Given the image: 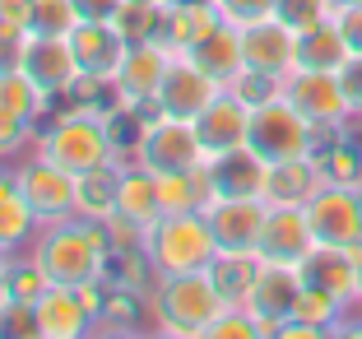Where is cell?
Listing matches in <instances>:
<instances>
[{"mask_svg":"<svg viewBox=\"0 0 362 339\" xmlns=\"http://www.w3.org/2000/svg\"><path fill=\"white\" fill-rule=\"evenodd\" d=\"M195 130H200L204 154H228V149L246 144V130H251V103H246L237 88H223L195 117Z\"/></svg>","mask_w":362,"mask_h":339,"instance_id":"d6986e66","label":"cell"},{"mask_svg":"<svg viewBox=\"0 0 362 339\" xmlns=\"http://www.w3.org/2000/svg\"><path fill=\"white\" fill-rule=\"evenodd\" d=\"M204 172H209L214 200H242V195H260V200H265L269 163L260 159L251 144H237V149H228V154H209Z\"/></svg>","mask_w":362,"mask_h":339,"instance_id":"ac0fdd59","label":"cell"},{"mask_svg":"<svg viewBox=\"0 0 362 339\" xmlns=\"http://www.w3.org/2000/svg\"><path fill=\"white\" fill-rule=\"evenodd\" d=\"M218 93H223V84H218L214 74H204L186 52H172L168 74H163L158 93H153V112H163V117H181V121H195Z\"/></svg>","mask_w":362,"mask_h":339,"instance_id":"30bf717a","label":"cell"},{"mask_svg":"<svg viewBox=\"0 0 362 339\" xmlns=\"http://www.w3.org/2000/svg\"><path fill=\"white\" fill-rule=\"evenodd\" d=\"M14 186L23 191V200L33 205V214L42 223H61L75 214V200H79V177L75 172H65L61 163L42 159L37 149H33V159H23L14 168Z\"/></svg>","mask_w":362,"mask_h":339,"instance_id":"ba28073f","label":"cell"},{"mask_svg":"<svg viewBox=\"0 0 362 339\" xmlns=\"http://www.w3.org/2000/svg\"><path fill=\"white\" fill-rule=\"evenodd\" d=\"M163 5H149V0H126L117 14V28L130 47L135 42H163Z\"/></svg>","mask_w":362,"mask_h":339,"instance_id":"d6a6232c","label":"cell"},{"mask_svg":"<svg viewBox=\"0 0 362 339\" xmlns=\"http://www.w3.org/2000/svg\"><path fill=\"white\" fill-rule=\"evenodd\" d=\"M144 255L158 275H191V270H209L218 242L204 214H163L144 233Z\"/></svg>","mask_w":362,"mask_h":339,"instance_id":"277c9868","label":"cell"},{"mask_svg":"<svg viewBox=\"0 0 362 339\" xmlns=\"http://www.w3.org/2000/svg\"><path fill=\"white\" fill-rule=\"evenodd\" d=\"M265 214H269V200L242 195V200H214L209 209H204V219H209V228H214L218 251H256Z\"/></svg>","mask_w":362,"mask_h":339,"instance_id":"e0dca14e","label":"cell"},{"mask_svg":"<svg viewBox=\"0 0 362 339\" xmlns=\"http://www.w3.org/2000/svg\"><path fill=\"white\" fill-rule=\"evenodd\" d=\"M344 307L349 302H339V297H330L325 288H311L307 279H302V297L298 307H293V316H288V326L279 330V335H339L344 326Z\"/></svg>","mask_w":362,"mask_h":339,"instance_id":"d4e9b609","label":"cell"},{"mask_svg":"<svg viewBox=\"0 0 362 339\" xmlns=\"http://www.w3.org/2000/svg\"><path fill=\"white\" fill-rule=\"evenodd\" d=\"M358 297H362V246H358Z\"/></svg>","mask_w":362,"mask_h":339,"instance_id":"f6af8a7d","label":"cell"},{"mask_svg":"<svg viewBox=\"0 0 362 339\" xmlns=\"http://www.w3.org/2000/svg\"><path fill=\"white\" fill-rule=\"evenodd\" d=\"M37 311V339H79L98 326L88 302L79 297V288H65V284H47L42 297L33 302Z\"/></svg>","mask_w":362,"mask_h":339,"instance_id":"ffe728a7","label":"cell"},{"mask_svg":"<svg viewBox=\"0 0 362 339\" xmlns=\"http://www.w3.org/2000/svg\"><path fill=\"white\" fill-rule=\"evenodd\" d=\"M117 172H121V163H107V168L79 177V200H75L79 219H98L103 223L107 214H117Z\"/></svg>","mask_w":362,"mask_h":339,"instance_id":"1f68e13d","label":"cell"},{"mask_svg":"<svg viewBox=\"0 0 362 339\" xmlns=\"http://www.w3.org/2000/svg\"><path fill=\"white\" fill-rule=\"evenodd\" d=\"M334 23H339V33H344V42H349V52L362 56V5L334 10Z\"/></svg>","mask_w":362,"mask_h":339,"instance_id":"f35d334b","label":"cell"},{"mask_svg":"<svg viewBox=\"0 0 362 339\" xmlns=\"http://www.w3.org/2000/svg\"><path fill=\"white\" fill-rule=\"evenodd\" d=\"M33 0H0V33H28Z\"/></svg>","mask_w":362,"mask_h":339,"instance_id":"60d3db41","label":"cell"},{"mask_svg":"<svg viewBox=\"0 0 362 339\" xmlns=\"http://www.w3.org/2000/svg\"><path fill=\"white\" fill-rule=\"evenodd\" d=\"M339 88H344V98H349V112L362 117V56H349V61H344Z\"/></svg>","mask_w":362,"mask_h":339,"instance_id":"74e56055","label":"cell"},{"mask_svg":"<svg viewBox=\"0 0 362 339\" xmlns=\"http://www.w3.org/2000/svg\"><path fill=\"white\" fill-rule=\"evenodd\" d=\"M19 70L52 98V107L61 103V98H70L75 84H79V65H75V52H70V38H37V33H28Z\"/></svg>","mask_w":362,"mask_h":339,"instance_id":"5bb4252c","label":"cell"},{"mask_svg":"<svg viewBox=\"0 0 362 339\" xmlns=\"http://www.w3.org/2000/svg\"><path fill=\"white\" fill-rule=\"evenodd\" d=\"M316 246V233H311L307 205H269L265 228H260V260H284V265H302Z\"/></svg>","mask_w":362,"mask_h":339,"instance_id":"9a60e30c","label":"cell"},{"mask_svg":"<svg viewBox=\"0 0 362 339\" xmlns=\"http://www.w3.org/2000/svg\"><path fill=\"white\" fill-rule=\"evenodd\" d=\"M33 149H37L42 159L61 163L65 172H75V177L117 163V144H112L107 117L93 112V107H84V103H75V107L56 103L52 117H47V126L37 130V144Z\"/></svg>","mask_w":362,"mask_h":339,"instance_id":"7a4b0ae2","label":"cell"},{"mask_svg":"<svg viewBox=\"0 0 362 339\" xmlns=\"http://www.w3.org/2000/svg\"><path fill=\"white\" fill-rule=\"evenodd\" d=\"M121 5H126V0H75L79 19H93V23H117Z\"/></svg>","mask_w":362,"mask_h":339,"instance_id":"b9f144b4","label":"cell"},{"mask_svg":"<svg viewBox=\"0 0 362 339\" xmlns=\"http://www.w3.org/2000/svg\"><path fill=\"white\" fill-rule=\"evenodd\" d=\"M75 23H79L75 0H33L28 10V33H37V38H70Z\"/></svg>","mask_w":362,"mask_h":339,"instance_id":"836d02e7","label":"cell"},{"mask_svg":"<svg viewBox=\"0 0 362 339\" xmlns=\"http://www.w3.org/2000/svg\"><path fill=\"white\" fill-rule=\"evenodd\" d=\"M279 93L298 107L320 135H334V130H344L349 121H358L349 112V98H344L339 74H334V70H302V65H298V70L279 84Z\"/></svg>","mask_w":362,"mask_h":339,"instance_id":"52a82bcc","label":"cell"},{"mask_svg":"<svg viewBox=\"0 0 362 339\" xmlns=\"http://www.w3.org/2000/svg\"><path fill=\"white\" fill-rule=\"evenodd\" d=\"M358 126H362V117H358Z\"/></svg>","mask_w":362,"mask_h":339,"instance_id":"c3c4849f","label":"cell"},{"mask_svg":"<svg viewBox=\"0 0 362 339\" xmlns=\"http://www.w3.org/2000/svg\"><path fill=\"white\" fill-rule=\"evenodd\" d=\"M349 126L334 130V135H325L316 154H320V168H325L330 181H339V186H362V149L349 139Z\"/></svg>","mask_w":362,"mask_h":339,"instance_id":"4dcf8cb0","label":"cell"},{"mask_svg":"<svg viewBox=\"0 0 362 339\" xmlns=\"http://www.w3.org/2000/svg\"><path fill=\"white\" fill-rule=\"evenodd\" d=\"M14 297V284H10V255H0V307Z\"/></svg>","mask_w":362,"mask_h":339,"instance_id":"7bdbcfd3","label":"cell"},{"mask_svg":"<svg viewBox=\"0 0 362 339\" xmlns=\"http://www.w3.org/2000/svg\"><path fill=\"white\" fill-rule=\"evenodd\" d=\"M330 14H334L330 0H279V5H274V19L288 23L293 33L316 28V23H320V19H330Z\"/></svg>","mask_w":362,"mask_h":339,"instance_id":"e575fe53","label":"cell"},{"mask_svg":"<svg viewBox=\"0 0 362 339\" xmlns=\"http://www.w3.org/2000/svg\"><path fill=\"white\" fill-rule=\"evenodd\" d=\"M149 5H163V10H168V5H177V0H149Z\"/></svg>","mask_w":362,"mask_h":339,"instance_id":"bcb514c9","label":"cell"},{"mask_svg":"<svg viewBox=\"0 0 362 339\" xmlns=\"http://www.w3.org/2000/svg\"><path fill=\"white\" fill-rule=\"evenodd\" d=\"M0 255H5V251H0Z\"/></svg>","mask_w":362,"mask_h":339,"instance_id":"681fc988","label":"cell"},{"mask_svg":"<svg viewBox=\"0 0 362 339\" xmlns=\"http://www.w3.org/2000/svg\"><path fill=\"white\" fill-rule=\"evenodd\" d=\"M325 181H330V177H325V168H320V154H302V159L269 163V172H265V200L269 205H307Z\"/></svg>","mask_w":362,"mask_h":339,"instance_id":"7402d4cb","label":"cell"},{"mask_svg":"<svg viewBox=\"0 0 362 339\" xmlns=\"http://www.w3.org/2000/svg\"><path fill=\"white\" fill-rule=\"evenodd\" d=\"M37 339V311H33V302H23V297H10L5 307H0V339Z\"/></svg>","mask_w":362,"mask_h":339,"instance_id":"8d00e7d4","label":"cell"},{"mask_svg":"<svg viewBox=\"0 0 362 339\" xmlns=\"http://www.w3.org/2000/svg\"><path fill=\"white\" fill-rule=\"evenodd\" d=\"M130 163H139V168H149L153 177H163V172H195V168H204L209 154H204V144H200L195 121L149 112V117H144V130H139V139H135V159Z\"/></svg>","mask_w":362,"mask_h":339,"instance_id":"8992f818","label":"cell"},{"mask_svg":"<svg viewBox=\"0 0 362 339\" xmlns=\"http://www.w3.org/2000/svg\"><path fill=\"white\" fill-rule=\"evenodd\" d=\"M70 52H75L79 65V79H98V84H112L121 56L130 52V42L121 38L117 23H93V19H79L70 28Z\"/></svg>","mask_w":362,"mask_h":339,"instance_id":"2e32d148","label":"cell"},{"mask_svg":"<svg viewBox=\"0 0 362 339\" xmlns=\"http://www.w3.org/2000/svg\"><path fill=\"white\" fill-rule=\"evenodd\" d=\"M334 10H349V5H362V0H330Z\"/></svg>","mask_w":362,"mask_h":339,"instance_id":"ee69618b","label":"cell"},{"mask_svg":"<svg viewBox=\"0 0 362 339\" xmlns=\"http://www.w3.org/2000/svg\"><path fill=\"white\" fill-rule=\"evenodd\" d=\"M223 293L214 288L209 270H191V275H158L149 293V316L163 335L181 339H204L209 326L223 316Z\"/></svg>","mask_w":362,"mask_h":339,"instance_id":"3957f363","label":"cell"},{"mask_svg":"<svg viewBox=\"0 0 362 339\" xmlns=\"http://www.w3.org/2000/svg\"><path fill=\"white\" fill-rule=\"evenodd\" d=\"M307 219L320 246H362V186L325 181L307 200Z\"/></svg>","mask_w":362,"mask_h":339,"instance_id":"9c48e42d","label":"cell"},{"mask_svg":"<svg viewBox=\"0 0 362 339\" xmlns=\"http://www.w3.org/2000/svg\"><path fill=\"white\" fill-rule=\"evenodd\" d=\"M214 23H218V10H214V5H204V0H177V5H168V14H163V47L191 52Z\"/></svg>","mask_w":362,"mask_h":339,"instance_id":"484cf974","label":"cell"},{"mask_svg":"<svg viewBox=\"0 0 362 339\" xmlns=\"http://www.w3.org/2000/svg\"><path fill=\"white\" fill-rule=\"evenodd\" d=\"M204 5H214V0H204Z\"/></svg>","mask_w":362,"mask_h":339,"instance_id":"7dc6e473","label":"cell"},{"mask_svg":"<svg viewBox=\"0 0 362 339\" xmlns=\"http://www.w3.org/2000/svg\"><path fill=\"white\" fill-rule=\"evenodd\" d=\"M302 279H307L311 288H325L330 297H339V302H353L358 297V246H311V255L302 260Z\"/></svg>","mask_w":362,"mask_h":339,"instance_id":"44dd1931","label":"cell"},{"mask_svg":"<svg viewBox=\"0 0 362 339\" xmlns=\"http://www.w3.org/2000/svg\"><path fill=\"white\" fill-rule=\"evenodd\" d=\"M242 61L251 74H265L274 84H284L298 70V33L279 19H260L242 28Z\"/></svg>","mask_w":362,"mask_h":339,"instance_id":"4fadbf2b","label":"cell"},{"mask_svg":"<svg viewBox=\"0 0 362 339\" xmlns=\"http://www.w3.org/2000/svg\"><path fill=\"white\" fill-rule=\"evenodd\" d=\"M349 56L353 52H349V42H344L334 14H330V19H320L316 28L298 33V65H302V70H334V74H339Z\"/></svg>","mask_w":362,"mask_h":339,"instance_id":"4316f807","label":"cell"},{"mask_svg":"<svg viewBox=\"0 0 362 339\" xmlns=\"http://www.w3.org/2000/svg\"><path fill=\"white\" fill-rule=\"evenodd\" d=\"M117 214L139 228H149V223L163 219V205H158V177L149 168H139V163H121L117 172Z\"/></svg>","mask_w":362,"mask_h":339,"instance_id":"cb8c5ba5","label":"cell"},{"mask_svg":"<svg viewBox=\"0 0 362 339\" xmlns=\"http://www.w3.org/2000/svg\"><path fill=\"white\" fill-rule=\"evenodd\" d=\"M302 297V270L298 265H284V260H260V275L251 284V297H246V311L260 321L265 335H279L293 316Z\"/></svg>","mask_w":362,"mask_h":339,"instance_id":"7c38bea8","label":"cell"},{"mask_svg":"<svg viewBox=\"0 0 362 339\" xmlns=\"http://www.w3.org/2000/svg\"><path fill=\"white\" fill-rule=\"evenodd\" d=\"M37 228H42V219L33 214V205L23 200V191L19 186H0V251L5 255H14V251H23V246L37 237Z\"/></svg>","mask_w":362,"mask_h":339,"instance_id":"f546056e","label":"cell"},{"mask_svg":"<svg viewBox=\"0 0 362 339\" xmlns=\"http://www.w3.org/2000/svg\"><path fill=\"white\" fill-rule=\"evenodd\" d=\"M19 255V251H14ZM33 265L47 275V284H65V288H84V284H98L107 275V260H112V242H107L103 223L98 219H70L61 223H42L37 237L23 246Z\"/></svg>","mask_w":362,"mask_h":339,"instance_id":"6da1fadb","label":"cell"},{"mask_svg":"<svg viewBox=\"0 0 362 339\" xmlns=\"http://www.w3.org/2000/svg\"><path fill=\"white\" fill-rule=\"evenodd\" d=\"M256 275H260V255L256 251H218L209 260V279H214V288L223 293L228 307H246Z\"/></svg>","mask_w":362,"mask_h":339,"instance_id":"f1b7e54d","label":"cell"},{"mask_svg":"<svg viewBox=\"0 0 362 339\" xmlns=\"http://www.w3.org/2000/svg\"><path fill=\"white\" fill-rule=\"evenodd\" d=\"M158 205H163V214H204L214 205L209 172L204 168H195V172H163L158 177Z\"/></svg>","mask_w":362,"mask_h":339,"instance_id":"83f0119b","label":"cell"},{"mask_svg":"<svg viewBox=\"0 0 362 339\" xmlns=\"http://www.w3.org/2000/svg\"><path fill=\"white\" fill-rule=\"evenodd\" d=\"M320 130L302 117L298 107L288 103L284 93H269L260 103H251V130H246V144L256 149L265 163H284V159H302V154H316L320 149Z\"/></svg>","mask_w":362,"mask_h":339,"instance_id":"5b68a950","label":"cell"},{"mask_svg":"<svg viewBox=\"0 0 362 339\" xmlns=\"http://www.w3.org/2000/svg\"><path fill=\"white\" fill-rule=\"evenodd\" d=\"M172 47L163 42H135L121 56L117 74H112V103L135 107V112H153V93H158L163 74H168Z\"/></svg>","mask_w":362,"mask_h":339,"instance_id":"8fae6325","label":"cell"},{"mask_svg":"<svg viewBox=\"0 0 362 339\" xmlns=\"http://www.w3.org/2000/svg\"><path fill=\"white\" fill-rule=\"evenodd\" d=\"M274 5L279 0H214L218 19L233 23V28H251L260 19H274Z\"/></svg>","mask_w":362,"mask_h":339,"instance_id":"d590c367","label":"cell"},{"mask_svg":"<svg viewBox=\"0 0 362 339\" xmlns=\"http://www.w3.org/2000/svg\"><path fill=\"white\" fill-rule=\"evenodd\" d=\"M23 47H28V33H0V74L23 65Z\"/></svg>","mask_w":362,"mask_h":339,"instance_id":"ab89813d","label":"cell"},{"mask_svg":"<svg viewBox=\"0 0 362 339\" xmlns=\"http://www.w3.org/2000/svg\"><path fill=\"white\" fill-rule=\"evenodd\" d=\"M186 56H191V61L200 65L204 74H214L223 88H233L237 79L246 74V61H242V28H233V23H223V19L214 23V28L204 33V38H200V42H195Z\"/></svg>","mask_w":362,"mask_h":339,"instance_id":"603a6c76","label":"cell"}]
</instances>
